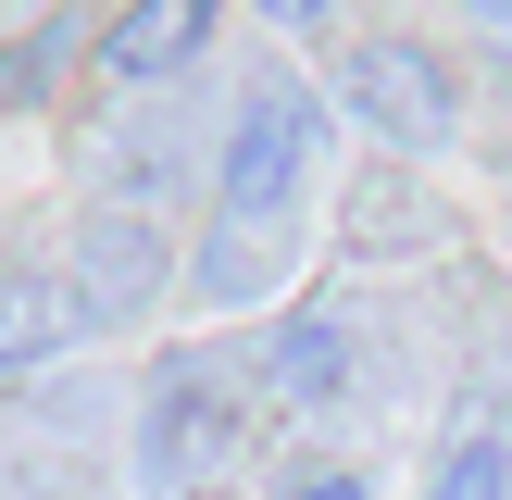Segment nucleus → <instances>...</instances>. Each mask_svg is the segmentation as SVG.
<instances>
[{
	"label": "nucleus",
	"mask_w": 512,
	"mask_h": 500,
	"mask_svg": "<svg viewBox=\"0 0 512 500\" xmlns=\"http://www.w3.org/2000/svg\"><path fill=\"white\" fill-rule=\"evenodd\" d=\"M75 338H100L88 300L63 275H38V263H0V375H50Z\"/></svg>",
	"instance_id": "nucleus-6"
},
{
	"label": "nucleus",
	"mask_w": 512,
	"mask_h": 500,
	"mask_svg": "<svg viewBox=\"0 0 512 500\" xmlns=\"http://www.w3.org/2000/svg\"><path fill=\"white\" fill-rule=\"evenodd\" d=\"M238 450H250V400L225 388L213 363H163V375H150V413H138V500L213 488Z\"/></svg>",
	"instance_id": "nucleus-2"
},
{
	"label": "nucleus",
	"mask_w": 512,
	"mask_h": 500,
	"mask_svg": "<svg viewBox=\"0 0 512 500\" xmlns=\"http://www.w3.org/2000/svg\"><path fill=\"white\" fill-rule=\"evenodd\" d=\"M250 13H263V25H325L338 0H250Z\"/></svg>",
	"instance_id": "nucleus-12"
},
{
	"label": "nucleus",
	"mask_w": 512,
	"mask_h": 500,
	"mask_svg": "<svg viewBox=\"0 0 512 500\" xmlns=\"http://www.w3.org/2000/svg\"><path fill=\"white\" fill-rule=\"evenodd\" d=\"M163 213H100L88 238H75V263H63V288L88 300V325H138L150 300H163Z\"/></svg>",
	"instance_id": "nucleus-4"
},
{
	"label": "nucleus",
	"mask_w": 512,
	"mask_h": 500,
	"mask_svg": "<svg viewBox=\"0 0 512 500\" xmlns=\"http://www.w3.org/2000/svg\"><path fill=\"white\" fill-rule=\"evenodd\" d=\"M338 113L363 125V138H388L400 163H425V150L463 138V88H450V63L425 38H350L338 50Z\"/></svg>",
	"instance_id": "nucleus-3"
},
{
	"label": "nucleus",
	"mask_w": 512,
	"mask_h": 500,
	"mask_svg": "<svg viewBox=\"0 0 512 500\" xmlns=\"http://www.w3.org/2000/svg\"><path fill=\"white\" fill-rule=\"evenodd\" d=\"M275 500H375V475H350V463H325V475H288Z\"/></svg>",
	"instance_id": "nucleus-11"
},
{
	"label": "nucleus",
	"mask_w": 512,
	"mask_h": 500,
	"mask_svg": "<svg viewBox=\"0 0 512 500\" xmlns=\"http://www.w3.org/2000/svg\"><path fill=\"white\" fill-rule=\"evenodd\" d=\"M450 13H475V25H512V0H450Z\"/></svg>",
	"instance_id": "nucleus-13"
},
{
	"label": "nucleus",
	"mask_w": 512,
	"mask_h": 500,
	"mask_svg": "<svg viewBox=\"0 0 512 500\" xmlns=\"http://www.w3.org/2000/svg\"><path fill=\"white\" fill-rule=\"evenodd\" d=\"M350 313L338 300H300L288 325H275V350H263V400H288V413H325V400L350 388Z\"/></svg>",
	"instance_id": "nucleus-7"
},
{
	"label": "nucleus",
	"mask_w": 512,
	"mask_h": 500,
	"mask_svg": "<svg viewBox=\"0 0 512 500\" xmlns=\"http://www.w3.org/2000/svg\"><path fill=\"white\" fill-rule=\"evenodd\" d=\"M313 150H325V100L300 75H250V100L225 113V150H213V213H288L313 188Z\"/></svg>",
	"instance_id": "nucleus-1"
},
{
	"label": "nucleus",
	"mask_w": 512,
	"mask_h": 500,
	"mask_svg": "<svg viewBox=\"0 0 512 500\" xmlns=\"http://www.w3.org/2000/svg\"><path fill=\"white\" fill-rule=\"evenodd\" d=\"M75 13H50V25H25L13 38V63H0V100H38V88H63V63H75Z\"/></svg>",
	"instance_id": "nucleus-10"
},
{
	"label": "nucleus",
	"mask_w": 512,
	"mask_h": 500,
	"mask_svg": "<svg viewBox=\"0 0 512 500\" xmlns=\"http://www.w3.org/2000/svg\"><path fill=\"white\" fill-rule=\"evenodd\" d=\"M288 213H213V238H200V300L213 313H238V300H275L288 288Z\"/></svg>",
	"instance_id": "nucleus-8"
},
{
	"label": "nucleus",
	"mask_w": 512,
	"mask_h": 500,
	"mask_svg": "<svg viewBox=\"0 0 512 500\" xmlns=\"http://www.w3.org/2000/svg\"><path fill=\"white\" fill-rule=\"evenodd\" d=\"M425 500H512V438H450L438 463H425Z\"/></svg>",
	"instance_id": "nucleus-9"
},
{
	"label": "nucleus",
	"mask_w": 512,
	"mask_h": 500,
	"mask_svg": "<svg viewBox=\"0 0 512 500\" xmlns=\"http://www.w3.org/2000/svg\"><path fill=\"white\" fill-rule=\"evenodd\" d=\"M213 25H225V0H125V13L100 25V75H113V88H175V75L213 50Z\"/></svg>",
	"instance_id": "nucleus-5"
}]
</instances>
